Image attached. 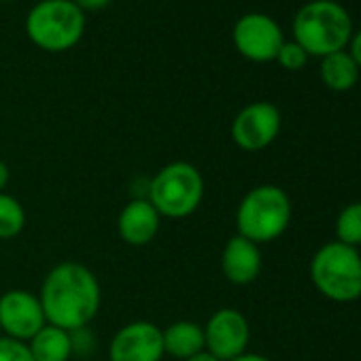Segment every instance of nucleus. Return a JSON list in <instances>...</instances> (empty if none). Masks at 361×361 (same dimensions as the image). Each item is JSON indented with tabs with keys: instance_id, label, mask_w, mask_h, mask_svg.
Instances as JSON below:
<instances>
[{
	"instance_id": "obj_1",
	"label": "nucleus",
	"mask_w": 361,
	"mask_h": 361,
	"mask_svg": "<svg viewBox=\"0 0 361 361\" xmlns=\"http://www.w3.org/2000/svg\"><path fill=\"white\" fill-rule=\"evenodd\" d=\"M39 300L49 325L79 331L96 319L102 304V289L98 276L87 266L62 262L45 274Z\"/></svg>"
},
{
	"instance_id": "obj_2",
	"label": "nucleus",
	"mask_w": 361,
	"mask_h": 361,
	"mask_svg": "<svg viewBox=\"0 0 361 361\" xmlns=\"http://www.w3.org/2000/svg\"><path fill=\"white\" fill-rule=\"evenodd\" d=\"M295 43L308 56L342 51L353 37V20L336 0H310L293 18Z\"/></svg>"
},
{
	"instance_id": "obj_3",
	"label": "nucleus",
	"mask_w": 361,
	"mask_h": 361,
	"mask_svg": "<svg viewBox=\"0 0 361 361\" xmlns=\"http://www.w3.org/2000/svg\"><path fill=\"white\" fill-rule=\"evenodd\" d=\"M204 192V176L194 164L170 161L151 178L147 200L161 219H185L200 209Z\"/></svg>"
},
{
	"instance_id": "obj_4",
	"label": "nucleus",
	"mask_w": 361,
	"mask_h": 361,
	"mask_svg": "<svg viewBox=\"0 0 361 361\" xmlns=\"http://www.w3.org/2000/svg\"><path fill=\"white\" fill-rule=\"evenodd\" d=\"M291 224V200L276 185L253 188L236 209L238 236L266 245L285 234Z\"/></svg>"
},
{
	"instance_id": "obj_5",
	"label": "nucleus",
	"mask_w": 361,
	"mask_h": 361,
	"mask_svg": "<svg viewBox=\"0 0 361 361\" xmlns=\"http://www.w3.org/2000/svg\"><path fill=\"white\" fill-rule=\"evenodd\" d=\"M26 32L45 51H68L85 32V13L73 0H41L26 18Z\"/></svg>"
},
{
	"instance_id": "obj_6",
	"label": "nucleus",
	"mask_w": 361,
	"mask_h": 361,
	"mask_svg": "<svg viewBox=\"0 0 361 361\" xmlns=\"http://www.w3.org/2000/svg\"><path fill=\"white\" fill-rule=\"evenodd\" d=\"M310 281L321 295L334 302L361 298V255L338 240L323 245L310 262Z\"/></svg>"
},
{
	"instance_id": "obj_7",
	"label": "nucleus",
	"mask_w": 361,
	"mask_h": 361,
	"mask_svg": "<svg viewBox=\"0 0 361 361\" xmlns=\"http://www.w3.org/2000/svg\"><path fill=\"white\" fill-rule=\"evenodd\" d=\"M47 325L39 293L28 289H9L0 295V336L28 342Z\"/></svg>"
},
{
	"instance_id": "obj_8",
	"label": "nucleus",
	"mask_w": 361,
	"mask_h": 361,
	"mask_svg": "<svg viewBox=\"0 0 361 361\" xmlns=\"http://www.w3.org/2000/svg\"><path fill=\"white\" fill-rule=\"evenodd\" d=\"M232 39L236 49L253 62H270L276 60L279 49L283 47V30L281 26L266 13H247L243 16L232 30Z\"/></svg>"
},
{
	"instance_id": "obj_9",
	"label": "nucleus",
	"mask_w": 361,
	"mask_h": 361,
	"mask_svg": "<svg viewBox=\"0 0 361 361\" xmlns=\"http://www.w3.org/2000/svg\"><path fill=\"white\" fill-rule=\"evenodd\" d=\"M204 327V346L221 361H230L247 353L251 340V327L247 317L236 308L215 310Z\"/></svg>"
},
{
	"instance_id": "obj_10",
	"label": "nucleus",
	"mask_w": 361,
	"mask_h": 361,
	"mask_svg": "<svg viewBox=\"0 0 361 361\" xmlns=\"http://www.w3.org/2000/svg\"><path fill=\"white\" fill-rule=\"evenodd\" d=\"M281 111L272 102H251L232 121V140L245 151H262L281 132Z\"/></svg>"
},
{
	"instance_id": "obj_11",
	"label": "nucleus",
	"mask_w": 361,
	"mask_h": 361,
	"mask_svg": "<svg viewBox=\"0 0 361 361\" xmlns=\"http://www.w3.org/2000/svg\"><path fill=\"white\" fill-rule=\"evenodd\" d=\"M161 327L151 321L126 323L109 342V361H161Z\"/></svg>"
},
{
	"instance_id": "obj_12",
	"label": "nucleus",
	"mask_w": 361,
	"mask_h": 361,
	"mask_svg": "<svg viewBox=\"0 0 361 361\" xmlns=\"http://www.w3.org/2000/svg\"><path fill=\"white\" fill-rule=\"evenodd\" d=\"M161 228V215L153 209L147 198L130 200L119 217H117V232L121 240L130 247H147L155 240Z\"/></svg>"
},
{
	"instance_id": "obj_13",
	"label": "nucleus",
	"mask_w": 361,
	"mask_h": 361,
	"mask_svg": "<svg viewBox=\"0 0 361 361\" xmlns=\"http://www.w3.org/2000/svg\"><path fill=\"white\" fill-rule=\"evenodd\" d=\"M221 272L232 285H249L262 272V251L259 245L232 236L221 251Z\"/></svg>"
},
{
	"instance_id": "obj_14",
	"label": "nucleus",
	"mask_w": 361,
	"mask_h": 361,
	"mask_svg": "<svg viewBox=\"0 0 361 361\" xmlns=\"http://www.w3.org/2000/svg\"><path fill=\"white\" fill-rule=\"evenodd\" d=\"M164 355L185 361L204 350V327L196 321H174L161 329Z\"/></svg>"
},
{
	"instance_id": "obj_15",
	"label": "nucleus",
	"mask_w": 361,
	"mask_h": 361,
	"mask_svg": "<svg viewBox=\"0 0 361 361\" xmlns=\"http://www.w3.org/2000/svg\"><path fill=\"white\" fill-rule=\"evenodd\" d=\"M35 361H71L73 350V331H66L58 325H45L28 342Z\"/></svg>"
},
{
	"instance_id": "obj_16",
	"label": "nucleus",
	"mask_w": 361,
	"mask_h": 361,
	"mask_svg": "<svg viewBox=\"0 0 361 361\" xmlns=\"http://www.w3.org/2000/svg\"><path fill=\"white\" fill-rule=\"evenodd\" d=\"M321 79L334 92L350 90L359 79V66L348 51H334L321 62Z\"/></svg>"
},
{
	"instance_id": "obj_17",
	"label": "nucleus",
	"mask_w": 361,
	"mask_h": 361,
	"mask_svg": "<svg viewBox=\"0 0 361 361\" xmlns=\"http://www.w3.org/2000/svg\"><path fill=\"white\" fill-rule=\"evenodd\" d=\"M26 221L28 217L24 204L7 192L0 194V240L18 238L24 232Z\"/></svg>"
},
{
	"instance_id": "obj_18",
	"label": "nucleus",
	"mask_w": 361,
	"mask_h": 361,
	"mask_svg": "<svg viewBox=\"0 0 361 361\" xmlns=\"http://www.w3.org/2000/svg\"><path fill=\"white\" fill-rule=\"evenodd\" d=\"M336 234H338V243L342 245L355 249L361 245V202H353L340 211L336 221Z\"/></svg>"
},
{
	"instance_id": "obj_19",
	"label": "nucleus",
	"mask_w": 361,
	"mask_h": 361,
	"mask_svg": "<svg viewBox=\"0 0 361 361\" xmlns=\"http://www.w3.org/2000/svg\"><path fill=\"white\" fill-rule=\"evenodd\" d=\"M279 64L287 71H300L306 66L308 62V54L295 43V41H285L283 47L279 49V56H276Z\"/></svg>"
},
{
	"instance_id": "obj_20",
	"label": "nucleus",
	"mask_w": 361,
	"mask_h": 361,
	"mask_svg": "<svg viewBox=\"0 0 361 361\" xmlns=\"http://www.w3.org/2000/svg\"><path fill=\"white\" fill-rule=\"evenodd\" d=\"M0 361H35L26 342L0 336Z\"/></svg>"
},
{
	"instance_id": "obj_21",
	"label": "nucleus",
	"mask_w": 361,
	"mask_h": 361,
	"mask_svg": "<svg viewBox=\"0 0 361 361\" xmlns=\"http://www.w3.org/2000/svg\"><path fill=\"white\" fill-rule=\"evenodd\" d=\"M73 3L85 13V11H98V9H104L111 0H73Z\"/></svg>"
},
{
	"instance_id": "obj_22",
	"label": "nucleus",
	"mask_w": 361,
	"mask_h": 361,
	"mask_svg": "<svg viewBox=\"0 0 361 361\" xmlns=\"http://www.w3.org/2000/svg\"><path fill=\"white\" fill-rule=\"evenodd\" d=\"M350 58L357 62V66L361 68V30H357L350 37Z\"/></svg>"
},
{
	"instance_id": "obj_23",
	"label": "nucleus",
	"mask_w": 361,
	"mask_h": 361,
	"mask_svg": "<svg viewBox=\"0 0 361 361\" xmlns=\"http://www.w3.org/2000/svg\"><path fill=\"white\" fill-rule=\"evenodd\" d=\"M9 180H11V170H9V166L3 159H0V194L7 190Z\"/></svg>"
},
{
	"instance_id": "obj_24",
	"label": "nucleus",
	"mask_w": 361,
	"mask_h": 361,
	"mask_svg": "<svg viewBox=\"0 0 361 361\" xmlns=\"http://www.w3.org/2000/svg\"><path fill=\"white\" fill-rule=\"evenodd\" d=\"M230 361H270V359L266 355H259V353H243V355H238V357H234Z\"/></svg>"
},
{
	"instance_id": "obj_25",
	"label": "nucleus",
	"mask_w": 361,
	"mask_h": 361,
	"mask_svg": "<svg viewBox=\"0 0 361 361\" xmlns=\"http://www.w3.org/2000/svg\"><path fill=\"white\" fill-rule=\"evenodd\" d=\"M185 361H221V359H217L215 355H211V353L204 348V350H200L198 355H194V357H190V359H185Z\"/></svg>"
}]
</instances>
